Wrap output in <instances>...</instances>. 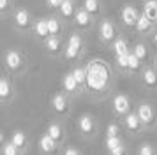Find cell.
I'll return each mask as SVG.
<instances>
[{"label": "cell", "mask_w": 157, "mask_h": 155, "mask_svg": "<svg viewBox=\"0 0 157 155\" xmlns=\"http://www.w3.org/2000/svg\"><path fill=\"white\" fill-rule=\"evenodd\" d=\"M21 63H23V58H21V55H20L18 51L11 49V51L6 53V65H7L11 70H18L20 67H21Z\"/></svg>", "instance_id": "cell-5"}, {"label": "cell", "mask_w": 157, "mask_h": 155, "mask_svg": "<svg viewBox=\"0 0 157 155\" xmlns=\"http://www.w3.org/2000/svg\"><path fill=\"white\" fill-rule=\"evenodd\" d=\"M115 34H117V30H115V25L111 23L109 20H104L101 23L99 27V35H101V41L102 42H109L115 39Z\"/></svg>", "instance_id": "cell-4"}, {"label": "cell", "mask_w": 157, "mask_h": 155, "mask_svg": "<svg viewBox=\"0 0 157 155\" xmlns=\"http://www.w3.org/2000/svg\"><path fill=\"white\" fill-rule=\"evenodd\" d=\"M11 143L16 145L18 148L23 146V145H25V134H23V132H14V134H13V141H11Z\"/></svg>", "instance_id": "cell-28"}, {"label": "cell", "mask_w": 157, "mask_h": 155, "mask_svg": "<svg viewBox=\"0 0 157 155\" xmlns=\"http://www.w3.org/2000/svg\"><path fill=\"white\" fill-rule=\"evenodd\" d=\"M9 95H11V85H9V81L6 78H2L0 79V97L7 99Z\"/></svg>", "instance_id": "cell-25"}, {"label": "cell", "mask_w": 157, "mask_h": 155, "mask_svg": "<svg viewBox=\"0 0 157 155\" xmlns=\"http://www.w3.org/2000/svg\"><path fill=\"white\" fill-rule=\"evenodd\" d=\"M79 129H81V130H83L85 134L92 132V129H94V122H92V118H90L88 115H83V116L79 118Z\"/></svg>", "instance_id": "cell-22"}, {"label": "cell", "mask_w": 157, "mask_h": 155, "mask_svg": "<svg viewBox=\"0 0 157 155\" xmlns=\"http://www.w3.org/2000/svg\"><path fill=\"white\" fill-rule=\"evenodd\" d=\"M138 115H140V120L143 123H152V120H154V109L150 104H140Z\"/></svg>", "instance_id": "cell-9"}, {"label": "cell", "mask_w": 157, "mask_h": 155, "mask_svg": "<svg viewBox=\"0 0 157 155\" xmlns=\"http://www.w3.org/2000/svg\"><path fill=\"white\" fill-rule=\"evenodd\" d=\"M48 134H50L53 139L57 141L60 136H62V129H60V125H57V123H51L50 127H48Z\"/></svg>", "instance_id": "cell-27"}, {"label": "cell", "mask_w": 157, "mask_h": 155, "mask_svg": "<svg viewBox=\"0 0 157 155\" xmlns=\"http://www.w3.org/2000/svg\"><path fill=\"white\" fill-rule=\"evenodd\" d=\"M53 108H55L58 113H64L65 109H67V99H65L62 93H57V95L53 97Z\"/></svg>", "instance_id": "cell-17"}, {"label": "cell", "mask_w": 157, "mask_h": 155, "mask_svg": "<svg viewBox=\"0 0 157 155\" xmlns=\"http://www.w3.org/2000/svg\"><path fill=\"white\" fill-rule=\"evenodd\" d=\"M140 123H141V120H140V115L138 113H129L127 116H125V125L131 130H136L140 127Z\"/></svg>", "instance_id": "cell-16"}, {"label": "cell", "mask_w": 157, "mask_h": 155, "mask_svg": "<svg viewBox=\"0 0 157 155\" xmlns=\"http://www.w3.org/2000/svg\"><path fill=\"white\" fill-rule=\"evenodd\" d=\"M117 63H118V67H122V69H127V65H129V53H127V55H118V56H117Z\"/></svg>", "instance_id": "cell-30"}, {"label": "cell", "mask_w": 157, "mask_h": 155, "mask_svg": "<svg viewBox=\"0 0 157 155\" xmlns=\"http://www.w3.org/2000/svg\"><path fill=\"white\" fill-rule=\"evenodd\" d=\"M9 2H11V0H0V13H2V14L7 13V9H9Z\"/></svg>", "instance_id": "cell-35"}, {"label": "cell", "mask_w": 157, "mask_h": 155, "mask_svg": "<svg viewBox=\"0 0 157 155\" xmlns=\"http://www.w3.org/2000/svg\"><path fill=\"white\" fill-rule=\"evenodd\" d=\"M140 65H141V60H140L132 51H129V65H127V69L138 70V69H140Z\"/></svg>", "instance_id": "cell-26"}, {"label": "cell", "mask_w": 157, "mask_h": 155, "mask_svg": "<svg viewBox=\"0 0 157 155\" xmlns=\"http://www.w3.org/2000/svg\"><path fill=\"white\" fill-rule=\"evenodd\" d=\"M72 76L78 81V85H85L86 83V69H81V67H76L72 70Z\"/></svg>", "instance_id": "cell-24"}, {"label": "cell", "mask_w": 157, "mask_h": 155, "mask_svg": "<svg viewBox=\"0 0 157 155\" xmlns=\"http://www.w3.org/2000/svg\"><path fill=\"white\" fill-rule=\"evenodd\" d=\"M141 14H145L152 23H157V0L155 2H145Z\"/></svg>", "instance_id": "cell-10"}, {"label": "cell", "mask_w": 157, "mask_h": 155, "mask_svg": "<svg viewBox=\"0 0 157 155\" xmlns=\"http://www.w3.org/2000/svg\"><path fill=\"white\" fill-rule=\"evenodd\" d=\"M48 2V6L53 7V9H60V6L64 4V0H46Z\"/></svg>", "instance_id": "cell-34"}, {"label": "cell", "mask_w": 157, "mask_h": 155, "mask_svg": "<svg viewBox=\"0 0 157 155\" xmlns=\"http://www.w3.org/2000/svg\"><path fill=\"white\" fill-rule=\"evenodd\" d=\"M154 67H155V70H157V56L154 58Z\"/></svg>", "instance_id": "cell-39"}, {"label": "cell", "mask_w": 157, "mask_h": 155, "mask_svg": "<svg viewBox=\"0 0 157 155\" xmlns=\"http://www.w3.org/2000/svg\"><path fill=\"white\" fill-rule=\"evenodd\" d=\"M44 46H46V49H48V51L55 53V51H58V49H60V39H58V37H55V35H50V37L44 41Z\"/></svg>", "instance_id": "cell-21"}, {"label": "cell", "mask_w": 157, "mask_h": 155, "mask_svg": "<svg viewBox=\"0 0 157 155\" xmlns=\"http://www.w3.org/2000/svg\"><path fill=\"white\" fill-rule=\"evenodd\" d=\"M81 7H85L86 13H90L94 16V14H99L101 2H99V0H83V6H81Z\"/></svg>", "instance_id": "cell-15"}, {"label": "cell", "mask_w": 157, "mask_h": 155, "mask_svg": "<svg viewBox=\"0 0 157 155\" xmlns=\"http://www.w3.org/2000/svg\"><path fill=\"white\" fill-rule=\"evenodd\" d=\"M41 148H43V152H53L57 148V141L53 139L50 134H46V136L41 138Z\"/></svg>", "instance_id": "cell-14"}, {"label": "cell", "mask_w": 157, "mask_h": 155, "mask_svg": "<svg viewBox=\"0 0 157 155\" xmlns=\"http://www.w3.org/2000/svg\"><path fill=\"white\" fill-rule=\"evenodd\" d=\"M145 2H155V0H145Z\"/></svg>", "instance_id": "cell-40"}, {"label": "cell", "mask_w": 157, "mask_h": 155, "mask_svg": "<svg viewBox=\"0 0 157 155\" xmlns=\"http://www.w3.org/2000/svg\"><path fill=\"white\" fill-rule=\"evenodd\" d=\"M106 146H108V150L111 152V150H115V148L122 146V143H120L118 138H108V139H106Z\"/></svg>", "instance_id": "cell-29"}, {"label": "cell", "mask_w": 157, "mask_h": 155, "mask_svg": "<svg viewBox=\"0 0 157 155\" xmlns=\"http://www.w3.org/2000/svg\"><path fill=\"white\" fill-rule=\"evenodd\" d=\"M132 53H134L140 60H145L147 56H148V49H147V46L145 44H141V42H138L134 46V49H132Z\"/></svg>", "instance_id": "cell-23"}, {"label": "cell", "mask_w": 157, "mask_h": 155, "mask_svg": "<svg viewBox=\"0 0 157 155\" xmlns=\"http://www.w3.org/2000/svg\"><path fill=\"white\" fill-rule=\"evenodd\" d=\"M117 134H118V127L115 123L108 125V138H117Z\"/></svg>", "instance_id": "cell-33"}, {"label": "cell", "mask_w": 157, "mask_h": 155, "mask_svg": "<svg viewBox=\"0 0 157 155\" xmlns=\"http://www.w3.org/2000/svg\"><path fill=\"white\" fill-rule=\"evenodd\" d=\"M16 145H13V143H7L6 146H4V155H18V150H16Z\"/></svg>", "instance_id": "cell-31"}, {"label": "cell", "mask_w": 157, "mask_h": 155, "mask_svg": "<svg viewBox=\"0 0 157 155\" xmlns=\"http://www.w3.org/2000/svg\"><path fill=\"white\" fill-rule=\"evenodd\" d=\"M111 155H124V146H118L115 150H111Z\"/></svg>", "instance_id": "cell-36"}, {"label": "cell", "mask_w": 157, "mask_h": 155, "mask_svg": "<svg viewBox=\"0 0 157 155\" xmlns=\"http://www.w3.org/2000/svg\"><path fill=\"white\" fill-rule=\"evenodd\" d=\"M62 83H64V90H65V92H74L76 88H78V81L74 79L72 72H71V74H65Z\"/></svg>", "instance_id": "cell-20"}, {"label": "cell", "mask_w": 157, "mask_h": 155, "mask_svg": "<svg viewBox=\"0 0 157 155\" xmlns=\"http://www.w3.org/2000/svg\"><path fill=\"white\" fill-rule=\"evenodd\" d=\"M152 27H154V23L145 16V14H141L140 18H138V23H136V30L140 32V34H148L150 30H152Z\"/></svg>", "instance_id": "cell-11"}, {"label": "cell", "mask_w": 157, "mask_h": 155, "mask_svg": "<svg viewBox=\"0 0 157 155\" xmlns=\"http://www.w3.org/2000/svg\"><path fill=\"white\" fill-rule=\"evenodd\" d=\"M74 13H76V7L72 4V0H64V4L60 6V14L69 20V18H74Z\"/></svg>", "instance_id": "cell-12"}, {"label": "cell", "mask_w": 157, "mask_h": 155, "mask_svg": "<svg viewBox=\"0 0 157 155\" xmlns=\"http://www.w3.org/2000/svg\"><path fill=\"white\" fill-rule=\"evenodd\" d=\"M113 51L115 55H127L129 49H127V42L124 41V39H115L113 41Z\"/></svg>", "instance_id": "cell-18"}, {"label": "cell", "mask_w": 157, "mask_h": 155, "mask_svg": "<svg viewBox=\"0 0 157 155\" xmlns=\"http://www.w3.org/2000/svg\"><path fill=\"white\" fill-rule=\"evenodd\" d=\"M48 28H50V35L58 37L60 32H62V23L57 18H48Z\"/></svg>", "instance_id": "cell-19"}, {"label": "cell", "mask_w": 157, "mask_h": 155, "mask_svg": "<svg viewBox=\"0 0 157 155\" xmlns=\"http://www.w3.org/2000/svg\"><path fill=\"white\" fill-rule=\"evenodd\" d=\"M65 155H79V153L74 150V148H67V150H65Z\"/></svg>", "instance_id": "cell-37"}, {"label": "cell", "mask_w": 157, "mask_h": 155, "mask_svg": "<svg viewBox=\"0 0 157 155\" xmlns=\"http://www.w3.org/2000/svg\"><path fill=\"white\" fill-rule=\"evenodd\" d=\"M72 20H74V23H76L79 28H90V25H92V14L86 13L85 7H78Z\"/></svg>", "instance_id": "cell-3"}, {"label": "cell", "mask_w": 157, "mask_h": 155, "mask_svg": "<svg viewBox=\"0 0 157 155\" xmlns=\"http://www.w3.org/2000/svg\"><path fill=\"white\" fill-rule=\"evenodd\" d=\"M141 14L138 13V9L134 6H124L120 11V18H122V23L127 25V27H136L138 23V18Z\"/></svg>", "instance_id": "cell-2"}, {"label": "cell", "mask_w": 157, "mask_h": 155, "mask_svg": "<svg viewBox=\"0 0 157 155\" xmlns=\"http://www.w3.org/2000/svg\"><path fill=\"white\" fill-rule=\"evenodd\" d=\"M113 109L117 113H127L129 111V99L125 97L124 93L115 95V99H113Z\"/></svg>", "instance_id": "cell-7"}, {"label": "cell", "mask_w": 157, "mask_h": 155, "mask_svg": "<svg viewBox=\"0 0 157 155\" xmlns=\"http://www.w3.org/2000/svg\"><path fill=\"white\" fill-rule=\"evenodd\" d=\"M143 81H145L147 86H157V70L145 69L143 70Z\"/></svg>", "instance_id": "cell-13"}, {"label": "cell", "mask_w": 157, "mask_h": 155, "mask_svg": "<svg viewBox=\"0 0 157 155\" xmlns=\"http://www.w3.org/2000/svg\"><path fill=\"white\" fill-rule=\"evenodd\" d=\"M14 25L18 28H27L30 25V14L27 9H18L14 13Z\"/></svg>", "instance_id": "cell-6"}, {"label": "cell", "mask_w": 157, "mask_h": 155, "mask_svg": "<svg viewBox=\"0 0 157 155\" xmlns=\"http://www.w3.org/2000/svg\"><path fill=\"white\" fill-rule=\"evenodd\" d=\"M152 44H154V48L157 49V35H154V37H152Z\"/></svg>", "instance_id": "cell-38"}, {"label": "cell", "mask_w": 157, "mask_h": 155, "mask_svg": "<svg viewBox=\"0 0 157 155\" xmlns=\"http://www.w3.org/2000/svg\"><path fill=\"white\" fill-rule=\"evenodd\" d=\"M140 155H154V148L150 146V145H143L140 148Z\"/></svg>", "instance_id": "cell-32"}, {"label": "cell", "mask_w": 157, "mask_h": 155, "mask_svg": "<svg viewBox=\"0 0 157 155\" xmlns=\"http://www.w3.org/2000/svg\"><path fill=\"white\" fill-rule=\"evenodd\" d=\"M81 46H83V41L78 34H71L69 41H67V48H65V58L69 60H74L76 56L79 55L81 51Z\"/></svg>", "instance_id": "cell-1"}, {"label": "cell", "mask_w": 157, "mask_h": 155, "mask_svg": "<svg viewBox=\"0 0 157 155\" xmlns=\"http://www.w3.org/2000/svg\"><path fill=\"white\" fill-rule=\"evenodd\" d=\"M34 34L41 39H48L50 37V28H48V20H37L34 25Z\"/></svg>", "instance_id": "cell-8"}]
</instances>
